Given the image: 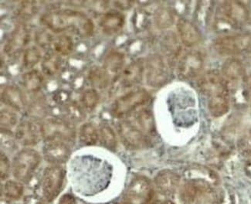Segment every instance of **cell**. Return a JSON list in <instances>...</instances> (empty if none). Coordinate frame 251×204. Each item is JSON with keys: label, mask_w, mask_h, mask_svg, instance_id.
I'll list each match as a JSON object with an SVG mask.
<instances>
[{"label": "cell", "mask_w": 251, "mask_h": 204, "mask_svg": "<svg viewBox=\"0 0 251 204\" xmlns=\"http://www.w3.org/2000/svg\"><path fill=\"white\" fill-rule=\"evenodd\" d=\"M41 22L54 33L71 31L88 37L95 29L93 21L85 13L75 9H57L45 13L41 17Z\"/></svg>", "instance_id": "cell-1"}, {"label": "cell", "mask_w": 251, "mask_h": 204, "mask_svg": "<svg viewBox=\"0 0 251 204\" xmlns=\"http://www.w3.org/2000/svg\"><path fill=\"white\" fill-rule=\"evenodd\" d=\"M199 88L206 97L209 113L220 118L229 111L230 91L224 76L217 71H209L201 76Z\"/></svg>", "instance_id": "cell-2"}, {"label": "cell", "mask_w": 251, "mask_h": 204, "mask_svg": "<svg viewBox=\"0 0 251 204\" xmlns=\"http://www.w3.org/2000/svg\"><path fill=\"white\" fill-rule=\"evenodd\" d=\"M41 155L37 150L24 148L19 151L12 161V174L16 180L28 184L41 162Z\"/></svg>", "instance_id": "cell-3"}, {"label": "cell", "mask_w": 251, "mask_h": 204, "mask_svg": "<svg viewBox=\"0 0 251 204\" xmlns=\"http://www.w3.org/2000/svg\"><path fill=\"white\" fill-rule=\"evenodd\" d=\"M41 135L46 141H62L72 145L76 140V132L73 122L64 118H49L40 125Z\"/></svg>", "instance_id": "cell-4"}, {"label": "cell", "mask_w": 251, "mask_h": 204, "mask_svg": "<svg viewBox=\"0 0 251 204\" xmlns=\"http://www.w3.org/2000/svg\"><path fill=\"white\" fill-rule=\"evenodd\" d=\"M151 96L144 88H135L119 97L114 102L111 112L119 119H124L134 113L150 102Z\"/></svg>", "instance_id": "cell-5"}, {"label": "cell", "mask_w": 251, "mask_h": 204, "mask_svg": "<svg viewBox=\"0 0 251 204\" xmlns=\"http://www.w3.org/2000/svg\"><path fill=\"white\" fill-rule=\"evenodd\" d=\"M215 50L224 56H239L251 53V33H235L219 37L215 40Z\"/></svg>", "instance_id": "cell-6"}, {"label": "cell", "mask_w": 251, "mask_h": 204, "mask_svg": "<svg viewBox=\"0 0 251 204\" xmlns=\"http://www.w3.org/2000/svg\"><path fill=\"white\" fill-rule=\"evenodd\" d=\"M67 172L61 166H50L46 168L41 177V192L46 202L56 200L64 188Z\"/></svg>", "instance_id": "cell-7"}, {"label": "cell", "mask_w": 251, "mask_h": 204, "mask_svg": "<svg viewBox=\"0 0 251 204\" xmlns=\"http://www.w3.org/2000/svg\"><path fill=\"white\" fill-rule=\"evenodd\" d=\"M118 130L122 143L128 150H142L150 146L151 138L128 117L119 122Z\"/></svg>", "instance_id": "cell-8"}, {"label": "cell", "mask_w": 251, "mask_h": 204, "mask_svg": "<svg viewBox=\"0 0 251 204\" xmlns=\"http://www.w3.org/2000/svg\"><path fill=\"white\" fill-rule=\"evenodd\" d=\"M147 84L151 88H160L169 77V67L166 58L158 53L150 55L145 62Z\"/></svg>", "instance_id": "cell-9"}, {"label": "cell", "mask_w": 251, "mask_h": 204, "mask_svg": "<svg viewBox=\"0 0 251 204\" xmlns=\"http://www.w3.org/2000/svg\"><path fill=\"white\" fill-rule=\"evenodd\" d=\"M204 68V58L199 51H188L178 59L177 72L179 78L191 80L201 76Z\"/></svg>", "instance_id": "cell-10"}, {"label": "cell", "mask_w": 251, "mask_h": 204, "mask_svg": "<svg viewBox=\"0 0 251 204\" xmlns=\"http://www.w3.org/2000/svg\"><path fill=\"white\" fill-rule=\"evenodd\" d=\"M31 38L30 29L25 23L20 22L15 26L9 37L4 45V52L9 57H14L24 51Z\"/></svg>", "instance_id": "cell-11"}, {"label": "cell", "mask_w": 251, "mask_h": 204, "mask_svg": "<svg viewBox=\"0 0 251 204\" xmlns=\"http://www.w3.org/2000/svg\"><path fill=\"white\" fill-rule=\"evenodd\" d=\"M224 22L232 26H240L248 22L250 12L244 2L239 1H226L222 2L220 9Z\"/></svg>", "instance_id": "cell-12"}, {"label": "cell", "mask_w": 251, "mask_h": 204, "mask_svg": "<svg viewBox=\"0 0 251 204\" xmlns=\"http://www.w3.org/2000/svg\"><path fill=\"white\" fill-rule=\"evenodd\" d=\"M43 155L49 164L62 166L71 158V145L62 141H46L43 147Z\"/></svg>", "instance_id": "cell-13"}, {"label": "cell", "mask_w": 251, "mask_h": 204, "mask_svg": "<svg viewBox=\"0 0 251 204\" xmlns=\"http://www.w3.org/2000/svg\"><path fill=\"white\" fill-rule=\"evenodd\" d=\"M14 135L19 144L26 148L38 144L40 139L42 138L40 126L30 120H24L20 122L16 128Z\"/></svg>", "instance_id": "cell-14"}, {"label": "cell", "mask_w": 251, "mask_h": 204, "mask_svg": "<svg viewBox=\"0 0 251 204\" xmlns=\"http://www.w3.org/2000/svg\"><path fill=\"white\" fill-rule=\"evenodd\" d=\"M144 74V60L138 59L126 66L115 80H119L122 88H131L142 82Z\"/></svg>", "instance_id": "cell-15"}, {"label": "cell", "mask_w": 251, "mask_h": 204, "mask_svg": "<svg viewBox=\"0 0 251 204\" xmlns=\"http://www.w3.org/2000/svg\"><path fill=\"white\" fill-rule=\"evenodd\" d=\"M154 183L158 193L166 197H171L178 190L180 177L173 170H161L155 176Z\"/></svg>", "instance_id": "cell-16"}, {"label": "cell", "mask_w": 251, "mask_h": 204, "mask_svg": "<svg viewBox=\"0 0 251 204\" xmlns=\"http://www.w3.org/2000/svg\"><path fill=\"white\" fill-rule=\"evenodd\" d=\"M223 76L227 83L229 91L231 88H237L245 80V70L240 60L229 58L223 65Z\"/></svg>", "instance_id": "cell-17"}, {"label": "cell", "mask_w": 251, "mask_h": 204, "mask_svg": "<svg viewBox=\"0 0 251 204\" xmlns=\"http://www.w3.org/2000/svg\"><path fill=\"white\" fill-rule=\"evenodd\" d=\"M177 31L181 42L186 48H193L201 44L202 40L200 29L186 19H179L176 23Z\"/></svg>", "instance_id": "cell-18"}, {"label": "cell", "mask_w": 251, "mask_h": 204, "mask_svg": "<svg viewBox=\"0 0 251 204\" xmlns=\"http://www.w3.org/2000/svg\"><path fill=\"white\" fill-rule=\"evenodd\" d=\"M151 182L142 176H137L130 182L127 187V197L133 203L142 204L152 190Z\"/></svg>", "instance_id": "cell-19"}, {"label": "cell", "mask_w": 251, "mask_h": 204, "mask_svg": "<svg viewBox=\"0 0 251 204\" xmlns=\"http://www.w3.org/2000/svg\"><path fill=\"white\" fill-rule=\"evenodd\" d=\"M1 101L14 111H23L27 108V102L22 90L17 86H6L1 94Z\"/></svg>", "instance_id": "cell-20"}, {"label": "cell", "mask_w": 251, "mask_h": 204, "mask_svg": "<svg viewBox=\"0 0 251 204\" xmlns=\"http://www.w3.org/2000/svg\"><path fill=\"white\" fill-rule=\"evenodd\" d=\"M125 24V16L121 12L111 10L100 16L99 25L102 31L107 35L119 33Z\"/></svg>", "instance_id": "cell-21"}, {"label": "cell", "mask_w": 251, "mask_h": 204, "mask_svg": "<svg viewBox=\"0 0 251 204\" xmlns=\"http://www.w3.org/2000/svg\"><path fill=\"white\" fill-rule=\"evenodd\" d=\"M129 116L131 120L150 138L155 135L156 127L151 110L146 108H139Z\"/></svg>", "instance_id": "cell-22"}, {"label": "cell", "mask_w": 251, "mask_h": 204, "mask_svg": "<svg viewBox=\"0 0 251 204\" xmlns=\"http://www.w3.org/2000/svg\"><path fill=\"white\" fill-rule=\"evenodd\" d=\"M125 55L119 51H111L104 59V67L110 76H113L114 80L118 77L124 69Z\"/></svg>", "instance_id": "cell-23"}, {"label": "cell", "mask_w": 251, "mask_h": 204, "mask_svg": "<svg viewBox=\"0 0 251 204\" xmlns=\"http://www.w3.org/2000/svg\"><path fill=\"white\" fill-rule=\"evenodd\" d=\"M28 115L33 120H43L48 115V104L42 95L34 94L27 104Z\"/></svg>", "instance_id": "cell-24"}, {"label": "cell", "mask_w": 251, "mask_h": 204, "mask_svg": "<svg viewBox=\"0 0 251 204\" xmlns=\"http://www.w3.org/2000/svg\"><path fill=\"white\" fill-rule=\"evenodd\" d=\"M88 79L90 84L98 89H105L111 82V76L104 68L98 66L92 67L88 71Z\"/></svg>", "instance_id": "cell-25"}, {"label": "cell", "mask_w": 251, "mask_h": 204, "mask_svg": "<svg viewBox=\"0 0 251 204\" xmlns=\"http://www.w3.org/2000/svg\"><path fill=\"white\" fill-rule=\"evenodd\" d=\"M43 83L44 76L37 70H29L23 75V86L29 93L38 94L42 88Z\"/></svg>", "instance_id": "cell-26"}, {"label": "cell", "mask_w": 251, "mask_h": 204, "mask_svg": "<svg viewBox=\"0 0 251 204\" xmlns=\"http://www.w3.org/2000/svg\"><path fill=\"white\" fill-rule=\"evenodd\" d=\"M79 139L86 146H93L99 142V129L92 122L81 125L79 129Z\"/></svg>", "instance_id": "cell-27"}, {"label": "cell", "mask_w": 251, "mask_h": 204, "mask_svg": "<svg viewBox=\"0 0 251 204\" xmlns=\"http://www.w3.org/2000/svg\"><path fill=\"white\" fill-rule=\"evenodd\" d=\"M176 23V13L171 8L160 7L154 13V24L158 29H168Z\"/></svg>", "instance_id": "cell-28"}, {"label": "cell", "mask_w": 251, "mask_h": 204, "mask_svg": "<svg viewBox=\"0 0 251 204\" xmlns=\"http://www.w3.org/2000/svg\"><path fill=\"white\" fill-rule=\"evenodd\" d=\"M99 142L103 147L110 151L115 152L118 146L116 134L111 126L102 123L99 128Z\"/></svg>", "instance_id": "cell-29"}, {"label": "cell", "mask_w": 251, "mask_h": 204, "mask_svg": "<svg viewBox=\"0 0 251 204\" xmlns=\"http://www.w3.org/2000/svg\"><path fill=\"white\" fill-rule=\"evenodd\" d=\"M202 182L190 181L181 187L179 197L184 204H193L197 201Z\"/></svg>", "instance_id": "cell-30"}, {"label": "cell", "mask_w": 251, "mask_h": 204, "mask_svg": "<svg viewBox=\"0 0 251 204\" xmlns=\"http://www.w3.org/2000/svg\"><path fill=\"white\" fill-rule=\"evenodd\" d=\"M62 60L60 55L57 53H48L45 55L42 60L43 72L48 76H53L58 72L61 68Z\"/></svg>", "instance_id": "cell-31"}, {"label": "cell", "mask_w": 251, "mask_h": 204, "mask_svg": "<svg viewBox=\"0 0 251 204\" xmlns=\"http://www.w3.org/2000/svg\"><path fill=\"white\" fill-rule=\"evenodd\" d=\"M24 186L17 180H7L2 186L4 197L9 201H19L24 195Z\"/></svg>", "instance_id": "cell-32"}, {"label": "cell", "mask_w": 251, "mask_h": 204, "mask_svg": "<svg viewBox=\"0 0 251 204\" xmlns=\"http://www.w3.org/2000/svg\"><path fill=\"white\" fill-rule=\"evenodd\" d=\"M39 6L35 1H24L19 4L16 10V16L24 23L25 20H31L38 12Z\"/></svg>", "instance_id": "cell-33"}, {"label": "cell", "mask_w": 251, "mask_h": 204, "mask_svg": "<svg viewBox=\"0 0 251 204\" xmlns=\"http://www.w3.org/2000/svg\"><path fill=\"white\" fill-rule=\"evenodd\" d=\"M53 47L56 53L67 56L73 51V39L67 34L60 35L53 40Z\"/></svg>", "instance_id": "cell-34"}, {"label": "cell", "mask_w": 251, "mask_h": 204, "mask_svg": "<svg viewBox=\"0 0 251 204\" xmlns=\"http://www.w3.org/2000/svg\"><path fill=\"white\" fill-rule=\"evenodd\" d=\"M42 58L41 51L36 46H31L24 51L23 65L25 69L32 70Z\"/></svg>", "instance_id": "cell-35"}, {"label": "cell", "mask_w": 251, "mask_h": 204, "mask_svg": "<svg viewBox=\"0 0 251 204\" xmlns=\"http://www.w3.org/2000/svg\"><path fill=\"white\" fill-rule=\"evenodd\" d=\"M14 110L2 108L0 112V124L2 129L12 131L18 126V115Z\"/></svg>", "instance_id": "cell-36"}, {"label": "cell", "mask_w": 251, "mask_h": 204, "mask_svg": "<svg viewBox=\"0 0 251 204\" xmlns=\"http://www.w3.org/2000/svg\"><path fill=\"white\" fill-rule=\"evenodd\" d=\"M99 92L95 88L85 90L80 97V102L84 109L88 111H93L99 104Z\"/></svg>", "instance_id": "cell-37"}, {"label": "cell", "mask_w": 251, "mask_h": 204, "mask_svg": "<svg viewBox=\"0 0 251 204\" xmlns=\"http://www.w3.org/2000/svg\"><path fill=\"white\" fill-rule=\"evenodd\" d=\"M217 195L214 191L202 182L196 203L197 204H217Z\"/></svg>", "instance_id": "cell-38"}, {"label": "cell", "mask_w": 251, "mask_h": 204, "mask_svg": "<svg viewBox=\"0 0 251 204\" xmlns=\"http://www.w3.org/2000/svg\"><path fill=\"white\" fill-rule=\"evenodd\" d=\"M237 149L241 155L251 156V128L243 132L237 142Z\"/></svg>", "instance_id": "cell-39"}, {"label": "cell", "mask_w": 251, "mask_h": 204, "mask_svg": "<svg viewBox=\"0 0 251 204\" xmlns=\"http://www.w3.org/2000/svg\"><path fill=\"white\" fill-rule=\"evenodd\" d=\"M84 108L75 102H72L71 104H68L67 111H68L69 120L72 122H80L84 120L85 118Z\"/></svg>", "instance_id": "cell-40"}, {"label": "cell", "mask_w": 251, "mask_h": 204, "mask_svg": "<svg viewBox=\"0 0 251 204\" xmlns=\"http://www.w3.org/2000/svg\"><path fill=\"white\" fill-rule=\"evenodd\" d=\"M12 173V163L6 153L1 152L0 155V177L1 180L7 181L8 178Z\"/></svg>", "instance_id": "cell-41"}, {"label": "cell", "mask_w": 251, "mask_h": 204, "mask_svg": "<svg viewBox=\"0 0 251 204\" xmlns=\"http://www.w3.org/2000/svg\"><path fill=\"white\" fill-rule=\"evenodd\" d=\"M35 39L37 44L43 48H48L50 45L53 44L54 40L47 30H39L36 33Z\"/></svg>", "instance_id": "cell-42"}, {"label": "cell", "mask_w": 251, "mask_h": 204, "mask_svg": "<svg viewBox=\"0 0 251 204\" xmlns=\"http://www.w3.org/2000/svg\"><path fill=\"white\" fill-rule=\"evenodd\" d=\"M58 204H76V200L71 193H66L60 197Z\"/></svg>", "instance_id": "cell-43"}, {"label": "cell", "mask_w": 251, "mask_h": 204, "mask_svg": "<svg viewBox=\"0 0 251 204\" xmlns=\"http://www.w3.org/2000/svg\"><path fill=\"white\" fill-rule=\"evenodd\" d=\"M141 204H158L156 193L154 189H152L150 194L145 199V201Z\"/></svg>", "instance_id": "cell-44"}, {"label": "cell", "mask_w": 251, "mask_h": 204, "mask_svg": "<svg viewBox=\"0 0 251 204\" xmlns=\"http://www.w3.org/2000/svg\"><path fill=\"white\" fill-rule=\"evenodd\" d=\"M115 6L116 7L119 8L121 9H129L131 6V4L133 2H115Z\"/></svg>", "instance_id": "cell-45"}, {"label": "cell", "mask_w": 251, "mask_h": 204, "mask_svg": "<svg viewBox=\"0 0 251 204\" xmlns=\"http://www.w3.org/2000/svg\"><path fill=\"white\" fill-rule=\"evenodd\" d=\"M25 204H41L40 200L34 196H29L25 197Z\"/></svg>", "instance_id": "cell-46"}, {"label": "cell", "mask_w": 251, "mask_h": 204, "mask_svg": "<svg viewBox=\"0 0 251 204\" xmlns=\"http://www.w3.org/2000/svg\"><path fill=\"white\" fill-rule=\"evenodd\" d=\"M246 173H248V175L251 177V160L248 161L245 166Z\"/></svg>", "instance_id": "cell-47"}, {"label": "cell", "mask_w": 251, "mask_h": 204, "mask_svg": "<svg viewBox=\"0 0 251 204\" xmlns=\"http://www.w3.org/2000/svg\"><path fill=\"white\" fill-rule=\"evenodd\" d=\"M160 204H176L173 201H170V200H166L164 201L163 202L161 203Z\"/></svg>", "instance_id": "cell-48"}, {"label": "cell", "mask_w": 251, "mask_h": 204, "mask_svg": "<svg viewBox=\"0 0 251 204\" xmlns=\"http://www.w3.org/2000/svg\"><path fill=\"white\" fill-rule=\"evenodd\" d=\"M249 92H250V97H251V77L249 80Z\"/></svg>", "instance_id": "cell-49"}]
</instances>
